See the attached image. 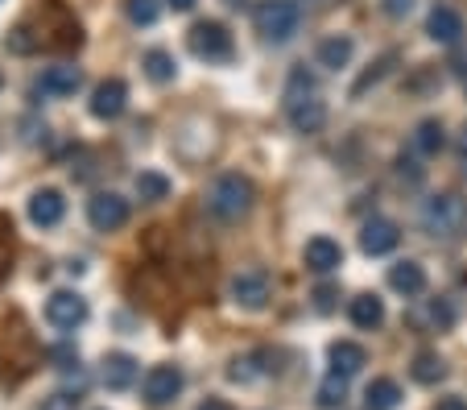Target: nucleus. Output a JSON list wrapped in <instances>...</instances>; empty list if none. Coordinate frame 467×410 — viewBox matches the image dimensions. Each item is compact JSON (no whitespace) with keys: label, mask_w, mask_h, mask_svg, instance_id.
<instances>
[{"label":"nucleus","mask_w":467,"mask_h":410,"mask_svg":"<svg viewBox=\"0 0 467 410\" xmlns=\"http://www.w3.org/2000/svg\"><path fill=\"white\" fill-rule=\"evenodd\" d=\"M426 34H431L434 42H442V46H455L459 34H463V21H459L455 9L439 5V9H431V17H426Z\"/></svg>","instance_id":"2eb2a0df"},{"label":"nucleus","mask_w":467,"mask_h":410,"mask_svg":"<svg viewBox=\"0 0 467 410\" xmlns=\"http://www.w3.org/2000/svg\"><path fill=\"white\" fill-rule=\"evenodd\" d=\"M352 50H356L352 37H339V34H336V37H327V42L318 46V63L331 67V71H339V67L352 63Z\"/></svg>","instance_id":"412c9836"},{"label":"nucleus","mask_w":467,"mask_h":410,"mask_svg":"<svg viewBox=\"0 0 467 410\" xmlns=\"http://www.w3.org/2000/svg\"><path fill=\"white\" fill-rule=\"evenodd\" d=\"M170 9H178V13H191L194 9V0H166Z\"/></svg>","instance_id":"473e14b6"},{"label":"nucleus","mask_w":467,"mask_h":410,"mask_svg":"<svg viewBox=\"0 0 467 410\" xmlns=\"http://www.w3.org/2000/svg\"><path fill=\"white\" fill-rule=\"evenodd\" d=\"M62 212H67V199L58 195V191H37L34 199H29V220L37 224V228H54V224L62 220Z\"/></svg>","instance_id":"4468645a"},{"label":"nucleus","mask_w":467,"mask_h":410,"mask_svg":"<svg viewBox=\"0 0 467 410\" xmlns=\"http://www.w3.org/2000/svg\"><path fill=\"white\" fill-rule=\"evenodd\" d=\"M253 199H256V191L244 174H220V179L212 183V191H207V207H212V216L223 224L244 220V216L253 212Z\"/></svg>","instance_id":"f257e3e1"},{"label":"nucleus","mask_w":467,"mask_h":410,"mask_svg":"<svg viewBox=\"0 0 467 410\" xmlns=\"http://www.w3.org/2000/svg\"><path fill=\"white\" fill-rule=\"evenodd\" d=\"M137 195L141 199H166L170 195V179H161V174H137Z\"/></svg>","instance_id":"bb28decb"},{"label":"nucleus","mask_w":467,"mask_h":410,"mask_svg":"<svg viewBox=\"0 0 467 410\" xmlns=\"http://www.w3.org/2000/svg\"><path fill=\"white\" fill-rule=\"evenodd\" d=\"M0 88H5V75H0Z\"/></svg>","instance_id":"e433bc0d"},{"label":"nucleus","mask_w":467,"mask_h":410,"mask_svg":"<svg viewBox=\"0 0 467 410\" xmlns=\"http://www.w3.org/2000/svg\"><path fill=\"white\" fill-rule=\"evenodd\" d=\"M344 394H348V377L331 373L323 385H318V406H327V410H331V406H344Z\"/></svg>","instance_id":"a878e982"},{"label":"nucleus","mask_w":467,"mask_h":410,"mask_svg":"<svg viewBox=\"0 0 467 410\" xmlns=\"http://www.w3.org/2000/svg\"><path fill=\"white\" fill-rule=\"evenodd\" d=\"M389 286H393L397 295L414 299V295H422L426 290V269L418 266V261H397V266L389 269Z\"/></svg>","instance_id":"dca6fc26"},{"label":"nucleus","mask_w":467,"mask_h":410,"mask_svg":"<svg viewBox=\"0 0 467 410\" xmlns=\"http://www.w3.org/2000/svg\"><path fill=\"white\" fill-rule=\"evenodd\" d=\"M42 410H79V398H75V394H50V398L42 402Z\"/></svg>","instance_id":"c85d7f7f"},{"label":"nucleus","mask_w":467,"mask_h":410,"mask_svg":"<svg viewBox=\"0 0 467 410\" xmlns=\"http://www.w3.org/2000/svg\"><path fill=\"white\" fill-rule=\"evenodd\" d=\"M410 9H414V0H385V13H389V17H406Z\"/></svg>","instance_id":"c756f323"},{"label":"nucleus","mask_w":467,"mask_h":410,"mask_svg":"<svg viewBox=\"0 0 467 410\" xmlns=\"http://www.w3.org/2000/svg\"><path fill=\"white\" fill-rule=\"evenodd\" d=\"M141 67H145V75H150L153 83H170V79H174V71H178L174 54H166V50H150L141 58Z\"/></svg>","instance_id":"4be33fe9"},{"label":"nucleus","mask_w":467,"mask_h":410,"mask_svg":"<svg viewBox=\"0 0 467 410\" xmlns=\"http://www.w3.org/2000/svg\"><path fill=\"white\" fill-rule=\"evenodd\" d=\"M124 13L132 26H153L161 17V0H124Z\"/></svg>","instance_id":"b1692460"},{"label":"nucleus","mask_w":467,"mask_h":410,"mask_svg":"<svg viewBox=\"0 0 467 410\" xmlns=\"http://www.w3.org/2000/svg\"><path fill=\"white\" fill-rule=\"evenodd\" d=\"M182 394V373L178 365H153L145 373V402L150 406H170V402Z\"/></svg>","instance_id":"6e6552de"},{"label":"nucleus","mask_w":467,"mask_h":410,"mask_svg":"<svg viewBox=\"0 0 467 410\" xmlns=\"http://www.w3.org/2000/svg\"><path fill=\"white\" fill-rule=\"evenodd\" d=\"M442 142H447V137H442V125H439V121H422V125L414 129V150L426 153V158H431V153H439Z\"/></svg>","instance_id":"5701e85b"},{"label":"nucleus","mask_w":467,"mask_h":410,"mask_svg":"<svg viewBox=\"0 0 467 410\" xmlns=\"http://www.w3.org/2000/svg\"><path fill=\"white\" fill-rule=\"evenodd\" d=\"M79 83H83V75H79V67H71V63L50 67V71L42 75V91H46V96H75V91H79Z\"/></svg>","instance_id":"f3484780"},{"label":"nucleus","mask_w":467,"mask_h":410,"mask_svg":"<svg viewBox=\"0 0 467 410\" xmlns=\"http://www.w3.org/2000/svg\"><path fill=\"white\" fill-rule=\"evenodd\" d=\"M414 377L422 385H434V382H442L447 377V365H442L434 352H418V361H414Z\"/></svg>","instance_id":"393cba45"},{"label":"nucleus","mask_w":467,"mask_h":410,"mask_svg":"<svg viewBox=\"0 0 467 410\" xmlns=\"http://www.w3.org/2000/svg\"><path fill=\"white\" fill-rule=\"evenodd\" d=\"M302 258H306V269H315V274H336V269L344 266V249H339V241H331V237H310Z\"/></svg>","instance_id":"f8f14e48"},{"label":"nucleus","mask_w":467,"mask_h":410,"mask_svg":"<svg viewBox=\"0 0 467 410\" xmlns=\"http://www.w3.org/2000/svg\"><path fill=\"white\" fill-rule=\"evenodd\" d=\"M327 357H331V373L336 377H356L364 365H368V352H364L360 344H352V340H336Z\"/></svg>","instance_id":"ddd939ff"},{"label":"nucleus","mask_w":467,"mask_h":410,"mask_svg":"<svg viewBox=\"0 0 467 410\" xmlns=\"http://www.w3.org/2000/svg\"><path fill=\"white\" fill-rule=\"evenodd\" d=\"M88 220H91V228H99V232L124 228V220H129V199H120L116 191H99L88 204Z\"/></svg>","instance_id":"0eeeda50"},{"label":"nucleus","mask_w":467,"mask_h":410,"mask_svg":"<svg viewBox=\"0 0 467 410\" xmlns=\"http://www.w3.org/2000/svg\"><path fill=\"white\" fill-rule=\"evenodd\" d=\"M46 320L62 331L79 328V323L88 320V299H79L75 290H58V295H50V303H46Z\"/></svg>","instance_id":"1a4fd4ad"},{"label":"nucleus","mask_w":467,"mask_h":410,"mask_svg":"<svg viewBox=\"0 0 467 410\" xmlns=\"http://www.w3.org/2000/svg\"><path fill=\"white\" fill-rule=\"evenodd\" d=\"M186 46H191V54L203 58V63H228L232 58V34L220 21H199V26L186 34Z\"/></svg>","instance_id":"39448f33"},{"label":"nucleus","mask_w":467,"mask_h":410,"mask_svg":"<svg viewBox=\"0 0 467 410\" xmlns=\"http://www.w3.org/2000/svg\"><path fill=\"white\" fill-rule=\"evenodd\" d=\"M397 241H401V232H397V224L385 220V216H372V220L360 228V249L368 253V258H385V253H393Z\"/></svg>","instance_id":"9d476101"},{"label":"nucleus","mask_w":467,"mask_h":410,"mask_svg":"<svg viewBox=\"0 0 467 410\" xmlns=\"http://www.w3.org/2000/svg\"><path fill=\"white\" fill-rule=\"evenodd\" d=\"M285 116H290V125L298 129V133H318V129L327 125V104L318 100L315 83L302 91V75H294L290 91H285Z\"/></svg>","instance_id":"20e7f679"},{"label":"nucleus","mask_w":467,"mask_h":410,"mask_svg":"<svg viewBox=\"0 0 467 410\" xmlns=\"http://www.w3.org/2000/svg\"><path fill=\"white\" fill-rule=\"evenodd\" d=\"M397 402H401V385H397L393 377H377V382L364 390V406L368 410H397Z\"/></svg>","instance_id":"aec40b11"},{"label":"nucleus","mask_w":467,"mask_h":410,"mask_svg":"<svg viewBox=\"0 0 467 410\" xmlns=\"http://www.w3.org/2000/svg\"><path fill=\"white\" fill-rule=\"evenodd\" d=\"M434 410H467V402H463V398H442Z\"/></svg>","instance_id":"2f4dec72"},{"label":"nucleus","mask_w":467,"mask_h":410,"mask_svg":"<svg viewBox=\"0 0 467 410\" xmlns=\"http://www.w3.org/2000/svg\"><path fill=\"white\" fill-rule=\"evenodd\" d=\"M253 26L265 42H290L302 26V13L294 0H261L253 9Z\"/></svg>","instance_id":"7ed1b4c3"},{"label":"nucleus","mask_w":467,"mask_h":410,"mask_svg":"<svg viewBox=\"0 0 467 410\" xmlns=\"http://www.w3.org/2000/svg\"><path fill=\"white\" fill-rule=\"evenodd\" d=\"M199 410H232V406H228V402H220V398H207Z\"/></svg>","instance_id":"72a5a7b5"},{"label":"nucleus","mask_w":467,"mask_h":410,"mask_svg":"<svg viewBox=\"0 0 467 410\" xmlns=\"http://www.w3.org/2000/svg\"><path fill=\"white\" fill-rule=\"evenodd\" d=\"M315 299H318V303H315L318 311H331V307H336V303H331V299H336V290H331V286H323V290H318Z\"/></svg>","instance_id":"7c9ffc66"},{"label":"nucleus","mask_w":467,"mask_h":410,"mask_svg":"<svg viewBox=\"0 0 467 410\" xmlns=\"http://www.w3.org/2000/svg\"><path fill=\"white\" fill-rule=\"evenodd\" d=\"M459 158L467 162V129H463V133H459Z\"/></svg>","instance_id":"f704fd0d"},{"label":"nucleus","mask_w":467,"mask_h":410,"mask_svg":"<svg viewBox=\"0 0 467 410\" xmlns=\"http://www.w3.org/2000/svg\"><path fill=\"white\" fill-rule=\"evenodd\" d=\"M422 228L431 232L434 241H463L467 232V204L459 195H434L422 204Z\"/></svg>","instance_id":"f03ea898"},{"label":"nucleus","mask_w":467,"mask_h":410,"mask_svg":"<svg viewBox=\"0 0 467 410\" xmlns=\"http://www.w3.org/2000/svg\"><path fill=\"white\" fill-rule=\"evenodd\" d=\"M269 290H274V282H269L265 269H240L232 278V303L244 307V311H261L269 303Z\"/></svg>","instance_id":"423d86ee"},{"label":"nucleus","mask_w":467,"mask_h":410,"mask_svg":"<svg viewBox=\"0 0 467 410\" xmlns=\"http://www.w3.org/2000/svg\"><path fill=\"white\" fill-rule=\"evenodd\" d=\"M348 315H352L356 328L372 331V328H380V323H385V303H380L377 295H356L352 307H348Z\"/></svg>","instance_id":"6ab92c4d"},{"label":"nucleus","mask_w":467,"mask_h":410,"mask_svg":"<svg viewBox=\"0 0 467 410\" xmlns=\"http://www.w3.org/2000/svg\"><path fill=\"white\" fill-rule=\"evenodd\" d=\"M459 75H467V58H459Z\"/></svg>","instance_id":"c9c22d12"},{"label":"nucleus","mask_w":467,"mask_h":410,"mask_svg":"<svg viewBox=\"0 0 467 410\" xmlns=\"http://www.w3.org/2000/svg\"><path fill=\"white\" fill-rule=\"evenodd\" d=\"M124 108H129V88H124L120 79H104L91 91V116H96V121H116Z\"/></svg>","instance_id":"9b49d317"},{"label":"nucleus","mask_w":467,"mask_h":410,"mask_svg":"<svg viewBox=\"0 0 467 410\" xmlns=\"http://www.w3.org/2000/svg\"><path fill=\"white\" fill-rule=\"evenodd\" d=\"M132 382H137V361L129 352H112L104 361V385L108 390H129Z\"/></svg>","instance_id":"a211bd4d"},{"label":"nucleus","mask_w":467,"mask_h":410,"mask_svg":"<svg viewBox=\"0 0 467 410\" xmlns=\"http://www.w3.org/2000/svg\"><path fill=\"white\" fill-rule=\"evenodd\" d=\"M393 58H397V54H385V58H380V63H377V67H372V71H368V75H364V79H356V83H352V96H364V91H368V88H372V83H377V79H380V75H385V71H389V63H393Z\"/></svg>","instance_id":"cd10ccee"}]
</instances>
